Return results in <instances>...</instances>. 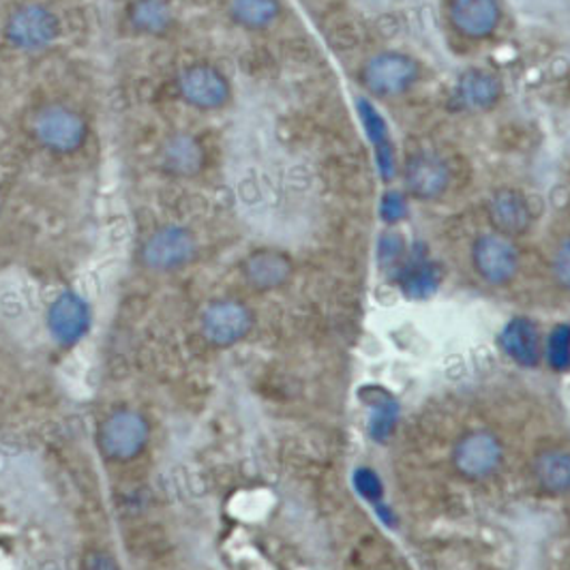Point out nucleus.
<instances>
[{"label":"nucleus","mask_w":570,"mask_h":570,"mask_svg":"<svg viewBox=\"0 0 570 570\" xmlns=\"http://www.w3.org/2000/svg\"><path fill=\"white\" fill-rule=\"evenodd\" d=\"M358 80L375 99H397L419 85L421 62L400 50H384L363 62Z\"/></svg>","instance_id":"obj_1"},{"label":"nucleus","mask_w":570,"mask_h":570,"mask_svg":"<svg viewBox=\"0 0 570 570\" xmlns=\"http://www.w3.org/2000/svg\"><path fill=\"white\" fill-rule=\"evenodd\" d=\"M60 37L57 13L41 2H24L16 7L4 22L7 43L24 55H39L50 50Z\"/></svg>","instance_id":"obj_2"},{"label":"nucleus","mask_w":570,"mask_h":570,"mask_svg":"<svg viewBox=\"0 0 570 570\" xmlns=\"http://www.w3.org/2000/svg\"><path fill=\"white\" fill-rule=\"evenodd\" d=\"M32 138L55 155H73L85 146L88 125L85 116L65 104L41 106L30 122Z\"/></svg>","instance_id":"obj_3"},{"label":"nucleus","mask_w":570,"mask_h":570,"mask_svg":"<svg viewBox=\"0 0 570 570\" xmlns=\"http://www.w3.org/2000/svg\"><path fill=\"white\" fill-rule=\"evenodd\" d=\"M198 256V238L185 226L168 224L144 238L140 262L153 273H174L189 266Z\"/></svg>","instance_id":"obj_4"},{"label":"nucleus","mask_w":570,"mask_h":570,"mask_svg":"<svg viewBox=\"0 0 570 570\" xmlns=\"http://www.w3.org/2000/svg\"><path fill=\"white\" fill-rule=\"evenodd\" d=\"M504 463V444L489 429L463 433L453 446V468L465 481L481 483L491 479Z\"/></svg>","instance_id":"obj_5"},{"label":"nucleus","mask_w":570,"mask_h":570,"mask_svg":"<svg viewBox=\"0 0 570 570\" xmlns=\"http://www.w3.org/2000/svg\"><path fill=\"white\" fill-rule=\"evenodd\" d=\"M176 88L180 99L200 112H217L232 99L228 76L210 62H194L185 67L176 80Z\"/></svg>","instance_id":"obj_6"},{"label":"nucleus","mask_w":570,"mask_h":570,"mask_svg":"<svg viewBox=\"0 0 570 570\" xmlns=\"http://www.w3.org/2000/svg\"><path fill=\"white\" fill-rule=\"evenodd\" d=\"M472 266L487 285L504 287L513 284L519 275L521 256L513 238L498 232H485L472 243Z\"/></svg>","instance_id":"obj_7"},{"label":"nucleus","mask_w":570,"mask_h":570,"mask_svg":"<svg viewBox=\"0 0 570 570\" xmlns=\"http://www.w3.org/2000/svg\"><path fill=\"white\" fill-rule=\"evenodd\" d=\"M401 185L410 200H440L451 187V168L435 153H414L401 168Z\"/></svg>","instance_id":"obj_8"},{"label":"nucleus","mask_w":570,"mask_h":570,"mask_svg":"<svg viewBox=\"0 0 570 570\" xmlns=\"http://www.w3.org/2000/svg\"><path fill=\"white\" fill-rule=\"evenodd\" d=\"M150 429L142 414L134 410H118L99 428V446L104 455L115 461H129L140 455L148 442Z\"/></svg>","instance_id":"obj_9"},{"label":"nucleus","mask_w":570,"mask_h":570,"mask_svg":"<svg viewBox=\"0 0 570 570\" xmlns=\"http://www.w3.org/2000/svg\"><path fill=\"white\" fill-rule=\"evenodd\" d=\"M254 328V314L240 301H215L202 314V335L217 347L243 342Z\"/></svg>","instance_id":"obj_10"},{"label":"nucleus","mask_w":570,"mask_h":570,"mask_svg":"<svg viewBox=\"0 0 570 570\" xmlns=\"http://www.w3.org/2000/svg\"><path fill=\"white\" fill-rule=\"evenodd\" d=\"M451 27L470 41H483L500 29L504 11L500 0H449Z\"/></svg>","instance_id":"obj_11"},{"label":"nucleus","mask_w":570,"mask_h":570,"mask_svg":"<svg viewBox=\"0 0 570 570\" xmlns=\"http://www.w3.org/2000/svg\"><path fill=\"white\" fill-rule=\"evenodd\" d=\"M487 219L491 232L514 240L530 232L534 224V213L530 200L519 189L502 187L487 200Z\"/></svg>","instance_id":"obj_12"},{"label":"nucleus","mask_w":570,"mask_h":570,"mask_svg":"<svg viewBox=\"0 0 570 570\" xmlns=\"http://www.w3.org/2000/svg\"><path fill=\"white\" fill-rule=\"evenodd\" d=\"M90 328V307L78 292H62L48 309V331L60 345L80 342Z\"/></svg>","instance_id":"obj_13"},{"label":"nucleus","mask_w":570,"mask_h":570,"mask_svg":"<svg viewBox=\"0 0 570 570\" xmlns=\"http://www.w3.org/2000/svg\"><path fill=\"white\" fill-rule=\"evenodd\" d=\"M206 166V153L194 134L176 131L159 146V168L174 178H196Z\"/></svg>","instance_id":"obj_14"},{"label":"nucleus","mask_w":570,"mask_h":570,"mask_svg":"<svg viewBox=\"0 0 570 570\" xmlns=\"http://www.w3.org/2000/svg\"><path fill=\"white\" fill-rule=\"evenodd\" d=\"M504 97L502 80L481 67L463 71L456 80L455 99L468 112H489Z\"/></svg>","instance_id":"obj_15"},{"label":"nucleus","mask_w":570,"mask_h":570,"mask_svg":"<svg viewBox=\"0 0 570 570\" xmlns=\"http://www.w3.org/2000/svg\"><path fill=\"white\" fill-rule=\"evenodd\" d=\"M245 282L259 292L284 287L294 275L292 257L279 249H257L245 257L243 266Z\"/></svg>","instance_id":"obj_16"},{"label":"nucleus","mask_w":570,"mask_h":570,"mask_svg":"<svg viewBox=\"0 0 570 570\" xmlns=\"http://www.w3.org/2000/svg\"><path fill=\"white\" fill-rule=\"evenodd\" d=\"M358 116L365 127V134L373 146V157L377 174L382 180L391 183L397 176V155H395V144L391 138V129L380 115V110L371 104L370 99H358Z\"/></svg>","instance_id":"obj_17"},{"label":"nucleus","mask_w":570,"mask_h":570,"mask_svg":"<svg viewBox=\"0 0 570 570\" xmlns=\"http://www.w3.org/2000/svg\"><path fill=\"white\" fill-rule=\"evenodd\" d=\"M504 354L521 367H539L544 354L539 324L530 317H513L500 333Z\"/></svg>","instance_id":"obj_18"},{"label":"nucleus","mask_w":570,"mask_h":570,"mask_svg":"<svg viewBox=\"0 0 570 570\" xmlns=\"http://www.w3.org/2000/svg\"><path fill=\"white\" fill-rule=\"evenodd\" d=\"M395 279L407 298L423 301L438 292L442 284V268L425 252H414L407 254L400 271L395 273Z\"/></svg>","instance_id":"obj_19"},{"label":"nucleus","mask_w":570,"mask_h":570,"mask_svg":"<svg viewBox=\"0 0 570 570\" xmlns=\"http://www.w3.org/2000/svg\"><path fill=\"white\" fill-rule=\"evenodd\" d=\"M532 476L549 495L570 493V451L547 449L534 456Z\"/></svg>","instance_id":"obj_20"},{"label":"nucleus","mask_w":570,"mask_h":570,"mask_svg":"<svg viewBox=\"0 0 570 570\" xmlns=\"http://www.w3.org/2000/svg\"><path fill=\"white\" fill-rule=\"evenodd\" d=\"M174 9L170 0H131L127 9V22L134 32L144 37H161L174 27Z\"/></svg>","instance_id":"obj_21"},{"label":"nucleus","mask_w":570,"mask_h":570,"mask_svg":"<svg viewBox=\"0 0 570 570\" xmlns=\"http://www.w3.org/2000/svg\"><path fill=\"white\" fill-rule=\"evenodd\" d=\"M279 0H226L229 20L245 30L271 29L282 18Z\"/></svg>","instance_id":"obj_22"},{"label":"nucleus","mask_w":570,"mask_h":570,"mask_svg":"<svg viewBox=\"0 0 570 570\" xmlns=\"http://www.w3.org/2000/svg\"><path fill=\"white\" fill-rule=\"evenodd\" d=\"M407 245L403 240V236L397 232H384L377 240V259H380V266L395 275L401 268V264L405 262L407 257Z\"/></svg>","instance_id":"obj_23"},{"label":"nucleus","mask_w":570,"mask_h":570,"mask_svg":"<svg viewBox=\"0 0 570 570\" xmlns=\"http://www.w3.org/2000/svg\"><path fill=\"white\" fill-rule=\"evenodd\" d=\"M380 219L386 226H397L410 215V196L403 189H389L380 198Z\"/></svg>","instance_id":"obj_24"},{"label":"nucleus","mask_w":570,"mask_h":570,"mask_svg":"<svg viewBox=\"0 0 570 570\" xmlns=\"http://www.w3.org/2000/svg\"><path fill=\"white\" fill-rule=\"evenodd\" d=\"M547 358L551 367L558 371L570 370V326L560 324L547 342Z\"/></svg>","instance_id":"obj_25"},{"label":"nucleus","mask_w":570,"mask_h":570,"mask_svg":"<svg viewBox=\"0 0 570 570\" xmlns=\"http://www.w3.org/2000/svg\"><path fill=\"white\" fill-rule=\"evenodd\" d=\"M549 271H551L553 284L570 294V236L562 238L556 245V249L551 254V262H549Z\"/></svg>","instance_id":"obj_26"},{"label":"nucleus","mask_w":570,"mask_h":570,"mask_svg":"<svg viewBox=\"0 0 570 570\" xmlns=\"http://www.w3.org/2000/svg\"><path fill=\"white\" fill-rule=\"evenodd\" d=\"M397 423V407L393 401H384L375 407V416L371 423V431L375 440H386Z\"/></svg>","instance_id":"obj_27"},{"label":"nucleus","mask_w":570,"mask_h":570,"mask_svg":"<svg viewBox=\"0 0 570 570\" xmlns=\"http://www.w3.org/2000/svg\"><path fill=\"white\" fill-rule=\"evenodd\" d=\"M356 487H358V491H361L365 498H370V500H377V498L382 495V485H380L377 476H375L371 470H361V472L356 474Z\"/></svg>","instance_id":"obj_28"},{"label":"nucleus","mask_w":570,"mask_h":570,"mask_svg":"<svg viewBox=\"0 0 570 570\" xmlns=\"http://www.w3.org/2000/svg\"><path fill=\"white\" fill-rule=\"evenodd\" d=\"M82 570H120V567H118V562H116L110 553L95 551V553L86 556Z\"/></svg>","instance_id":"obj_29"},{"label":"nucleus","mask_w":570,"mask_h":570,"mask_svg":"<svg viewBox=\"0 0 570 570\" xmlns=\"http://www.w3.org/2000/svg\"><path fill=\"white\" fill-rule=\"evenodd\" d=\"M0 210H2V194H0Z\"/></svg>","instance_id":"obj_30"}]
</instances>
